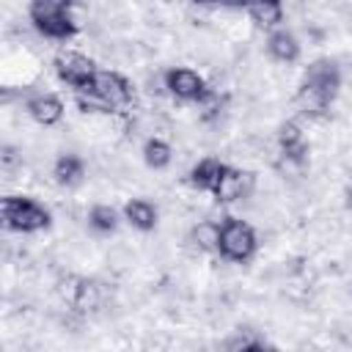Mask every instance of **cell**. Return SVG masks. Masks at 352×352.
Masks as SVG:
<instances>
[{
	"instance_id": "obj_1",
	"label": "cell",
	"mask_w": 352,
	"mask_h": 352,
	"mask_svg": "<svg viewBox=\"0 0 352 352\" xmlns=\"http://www.w3.org/2000/svg\"><path fill=\"white\" fill-rule=\"evenodd\" d=\"M341 88V72L333 60H314L300 85V104L305 113H322L333 104Z\"/></svg>"
},
{
	"instance_id": "obj_2",
	"label": "cell",
	"mask_w": 352,
	"mask_h": 352,
	"mask_svg": "<svg viewBox=\"0 0 352 352\" xmlns=\"http://www.w3.org/2000/svg\"><path fill=\"white\" fill-rule=\"evenodd\" d=\"M80 107H99V110H118L132 102V88L118 72H96L94 82L80 91Z\"/></svg>"
},
{
	"instance_id": "obj_3",
	"label": "cell",
	"mask_w": 352,
	"mask_h": 352,
	"mask_svg": "<svg viewBox=\"0 0 352 352\" xmlns=\"http://www.w3.org/2000/svg\"><path fill=\"white\" fill-rule=\"evenodd\" d=\"M72 6L74 0H30V22L47 38H72L77 33Z\"/></svg>"
},
{
	"instance_id": "obj_4",
	"label": "cell",
	"mask_w": 352,
	"mask_h": 352,
	"mask_svg": "<svg viewBox=\"0 0 352 352\" xmlns=\"http://www.w3.org/2000/svg\"><path fill=\"white\" fill-rule=\"evenodd\" d=\"M3 223L11 231L30 234V231H41L50 226V212L33 198L8 195V198H3Z\"/></svg>"
},
{
	"instance_id": "obj_5",
	"label": "cell",
	"mask_w": 352,
	"mask_h": 352,
	"mask_svg": "<svg viewBox=\"0 0 352 352\" xmlns=\"http://www.w3.org/2000/svg\"><path fill=\"white\" fill-rule=\"evenodd\" d=\"M217 253L236 264L248 261L256 253V231L236 217H226L217 234Z\"/></svg>"
},
{
	"instance_id": "obj_6",
	"label": "cell",
	"mask_w": 352,
	"mask_h": 352,
	"mask_svg": "<svg viewBox=\"0 0 352 352\" xmlns=\"http://www.w3.org/2000/svg\"><path fill=\"white\" fill-rule=\"evenodd\" d=\"M55 72H58V77L63 80V82H69L72 88H77V91H85L91 82H94V77H96V63L91 60V58H85V55H80V52H60L58 58H55Z\"/></svg>"
},
{
	"instance_id": "obj_7",
	"label": "cell",
	"mask_w": 352,
	"mask_h": 352,
	"mask_svg": "<svg viewBox=\"0 0 352 352\" xmlns=\"http://www.w3.org/2000/svg\"><path fill=\"white\" fill-rule=\"evenodd\" d=\"M165 88H168L173 96L187 99V102H201L204 94L209 91L206 82H204V77H201L198 72L187 69V66H176V69L165 72Z\"/></svg>"
},
{
	"instance_id": "obj_8",
	"label": "cell",
	"mask_w": 352,
	"mask_h": 352,
	"mask_svg": "<svg viewBox=\"0 0 352 352\" xmlns=\"http://www.w3.org/2000/svg\"><path fill=\"white\" fill-rule=\"evenodd\" d=\"M248 184H250V173H245V170H236V168L226 165V170H223V176H220V182H217V187H214V192H212V195H214L217 201L228 204V201L242 198V195L248 192Z\"/></svg>"
},
{
	"instance_id": "obj_9",
	"label": "cell",
	"mask_w": 352,
	"mask_h": 352,
	"mask_svg": "<svg viewBox=\"0 0 352 352\" xmlns=\"http://www.w3.org/2000/svg\"><path fill=\"white\" fill-rule=\"evenodd\" d=\"M28 113H30V118H33L36 124L52 126V124H58L60 116H63V102H60L58 96H52V94H41V96L28 99Z\"/></svg>"
},
{
	"instance_id": "obj_10",
	"label": "cell",
	"mask_w": 352,
	"mask_h": 352,
	"mask_svg": "<svg viewBox=\"0 0 352 352\" xmlns=\"http://www.w3.org/2000/svg\"><path fill=\"white\" fill-rule=\"evenodd\" d=\"M267 52H270L275 60H280V63H292V60H297V55H300V44H297V38H294L292 30L275 28V30L267 36Z\"/></svg>"
},
{
	"instance_id": "obj_11",
	"label": "cell",
	"mask_w": 352,
	"mask_h": 352,
	"mask_svg": "<svg viewBox=\"0 0 352 352\" xmlns=\"http://www.w3.org/2000/svg\"><path fill=\"white\" fill-rule=\"evenodd\" d=\"M223 170H226V162H220V160H214V157H206V160H201V162L190 170V184H192L195 190L214 192V187H217V182H220V176H223Z\"/></svg>"
},
{
	"instance_id": "obj_12",
	"label": "cell",
	"mask_w": 352,
	"mask_h": 352,
	"mask_svg": "<svg viewBox=\"0 0 352 352\" xmlns=\"http://www.w3.org/2000/svg\"><path fill=\"white\" fill-rule=\"evenodd\" d=\"M124 217L138 231H151L157 226V206L151 201H146V198H132L124 206Z\"/></svg>"
},
{
	"instance_id": "obj_13",
	"label": "cell",
	"mask_w": 352,
	"mask_h": 352,
	"mask_svg": "<svg viewBox=\"0 0 352 352\" xmlns=\"http://www.w3.org/2000/svg\"><path fill=\"white\" fill-rule=\"evenodd\" d=\"M245 8L258 28H278L283 22V3L280 0H248Z\"/></svg>"
},
{
	"instance_id": "obj_14",
	"label": "cell",
	"mask_w": 352,
	"mask_h": 352,
	"mask_svg": "<svg viewBox=\"0 0 352 352\" xmlns=\"http://www.w3.org/2000/svg\"><path fill=\"white\" fill-rule=\"evenodd\" d=\"M278 143H280V151L286 160H294V162H302L305 160V138H302V129L294 124V121H286L278 132Z\"/></svg>"
},
{
	"instance_id": "obj_15",
	"label": "cell",
	"mask_w": 352,
	"mask_h": 352,
	"mask_svg": "<svg viewBox=\"0 0 352 352\" xmlns=\"http://www.w3.org/2000/svg\"><path fill=\"white\" fill-rule=\"evenodd\" d=\"M52 173H55V182H58L60 187H74V184H80L82 176H85V162H82L77 154H60V157L55 160Z\"/></svg>"
},
{
	"instance_id": "obj_16",
	"label": "cell",
	"mask_w": 352,
	"mask_h": 352,
	"mask_svg": "<svg viewBox=\"0 0 352 352\" xmlns=\"http://www.w3.org/2000/svg\"><path fill=\"white\" fill-rule=\"evenodd\" d=\"M88 223H91L94 231L110 234V231L118 228V212H116L113 206H107V204H96V206L88 212Z\"/></svg>"
},
{
	"instance_id": "obj_17",
	"label": "cell",
	"mask_w": 352,
	"mask_h": 352,
	"mask_svg": "<svg viewBox=\"0 0 352 352\" xmlns=\"http://www.w3.org/2000/svg\"><path fill=\"white\" fill-rule=\"evenodd\" d=\"M143 162L148 168H154V170H162L170 162V146L165 140H160V138L146 140V146H143Z\"/></svg>"
},
{
	"instance_id": "obj_18",
	"label": "cell",
	"mask_w": 352,
	"mask_h": 352,
	"mask_svg": "<svg viewBox=\"0 0 352 352\" xmlns=\"http://www.w3.org/2000/svg\"><path fill=\"white\" fill-rule=\"evenodd\" d=\"M226 346L228 349H261V346H267V341L264 338H256V336H248V333H239Z\"/></svg>"
},
{
	"instance_id": "obj_19",
	"label": "cell",
	"mask_w": 352,
	"mask_h": 352,
	"mask_svg": "<svg viewBox=\"0 0 352 352\" xmlns=\"http://www.w3.org/2000/svg\"><path fill=\"white\" fill-rule=\"evenodd\" d=\"M223 6H228V8H245L248 6V0H220Z\"/></svg>"
},
{
	"instance_id": "obj_20",
	"label": "cell",
	"mask_w": 352,
	"mask_h": 352,
	"mask_svg": "<svg viewBox=\"0 0 352 352\" xmlns=\"http://www.w3.org/2000/svg\"><path fill=\"white\" fill-rule=\"evenodd\" d=\"M195 3H214V0H195Z\"/></svg>"
}]
</instances>
